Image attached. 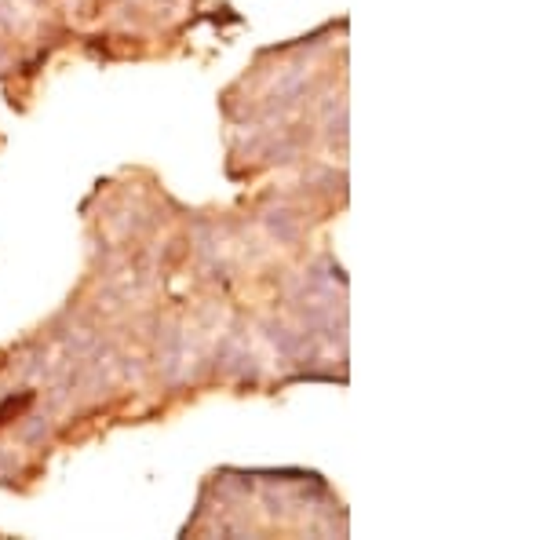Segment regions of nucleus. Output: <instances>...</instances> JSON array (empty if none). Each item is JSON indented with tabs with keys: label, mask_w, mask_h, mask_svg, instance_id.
Masks as SVG:
<instances>
[{
	"label": "nucleus",
	"mask_w": 547,
	"mask_h": 540,
	"mask_svg": "<svg viewBox=\"0 0 547 540\" xmlns=\"http://www.w3.org/2000/svg\"><path fill=\"white\" fill-rule=\"evenodd\" d=\"M267 223H270V230H274V237H278V241H292V237H296V223H288L285 212H270Z\"/></svg>",
	"instance_id": "nucleus-1"
}]
</instances>
